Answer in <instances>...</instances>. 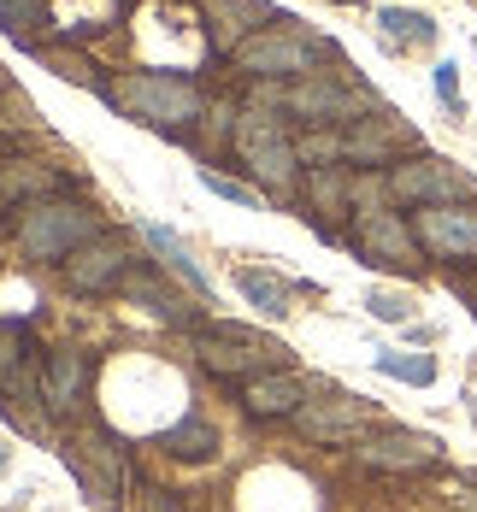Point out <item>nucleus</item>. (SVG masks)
<instances>
[{
    "instance_id": "f257e3e1",
    "label": "nucleus",
    "mask_w": 477,
    "mask_h": 512,
    "mask_svg": "<svg viewBox=\"0 0 477 512\" xmlns=\"http://www.w3.org/2000/svg\"><path fill=\"white\" fill-rule=\"evenodd\" d=\"M106 101L154 130H183L189 118H201V89L183 71H130L118 89H106Z\"/></svg>"
},
{
    "instance_id": "f03ea898",
    "label": "nucleus",
    "mask_w": 477,
    "mask_h": 512,
    "mask_svg": "<svg viewBox=\"0 0 477 512\" xmlns=\"http://www.w3.org/2000/svg\"><path fill=\"white\" fill-rule=\"evenodd\" d=\"M12 236H18V248L30 259H71L77 248L95 242V212L71 201H30L18 206Z\"/></svg>"
},
{
    "instance_id": "7ed1b4c3",
    "label": "nucleus",
    "mask_w": 477,
    "mask_h": 512,
    "mask_svg": "<svg viewBox=\"0 0 477 512\" xmlns=\"http://www.w3.org/2000/svg\"><path fill=\"white\" fill-rule=\"evenodd\" d=\"M201 365L218 371V377H265V371H283L289 365V348L277 336H260L254 324H201Z\"/></svg>"
},
{
    "instance_id": "20e7f679",
    "label": "nucleus",
    "mask_w": 477,
    "mask_h": 512,
    "mask_svg": "<svg viewBox=\"0 0 477 512\" xmlns=\"http://www.w3.org/2000/svg\"><path fill=\"white\" fill-rule=\"evenodd\" d=\"M413 236H419L424 254L448 259V265H477V206H419Z\"/></svg>"
},
{
    "instance_id": "39448f33",
    "label": "nucleus",
    "mask_w": 477,
    "mask_h": 512,
    "mask_svg": "<svg viewBox=\"0 0 477 512\" xmlns=\"http://www.w3.org/2000/svg\"><path fill=\"white\" fill-rule=\"evenodd\" d=\"M65 465H71V477L83 483V495L101 512L118 507L112 495H118V483H124V454H118V442H112L106 430H83V436L65 448Z\"/></svg>"
},
{
    "instance_id": "423d86ee",
    "label": "nucleus",
    "mask_w": 477,
    "mask_h": 512,
    "mask_svg": "<svg viewBox=\"0 0 477 512\" xmlns=\"http://www.w3.org/2000/svg\"><path fill=\"white\" fill-rule=\"evenodd\" d=\"M236 154H242V165L254 171V177H265V183H289L295 177V148H289V136L277 130V118L271 112H242V124H236Z\"/></svg>"
},
{
    "instance_id": "0eeeda50",
    "label": "nucleus",
    "mask_w": 477,
    "mask_h": 512,
    "mask_svg": "<svg viewBox=\"0 0 477 512\" xmlns=\"http://www.w3.org/2000/svg\"><path fill=\"white\" fill-rule=\"evenodd\" d=\"M354 454H360V465H371V471H436V465H442V442L424 436V430H377V436H366Z\"/></svg>"
},
{
    "instance_id": "6e6552de",
    "label": "nucleus",
    "mask_w": 477,
    "mask_h": 512,
    "mask_svg": "<svg viewBox=\"0 0 477 512\" xmlns=\"http://www.w3.org/2000/svg\"><path fill=\"white\" fill-rule=\"evenodd\" d=\"M389 195L407 206H448L466 195V177L448 165V159H413V165H395L389 171Z\"/></svg>"
},
{
    "instance_id": "1a4fd4ad",
    "label": "nucleus",
    "mask_w": 477,
    "mask_h": 512,
    "mask_svg": "<svg viewBox=\"0 0 477 512\" xmlns=\"http://www.w3.org/2000/svg\"><path fill=\"white\" fill-rule=\"evenodd\" d=\"M313 42H301V36H254V42H242L236 48V65L248 71V77H307L318 65Z\"/></svg>"
},
{
    "instance_id": "9d476101",
    "label": "nucleus",
    "mask_w": 477,
    "mask_h": 512,
    "mask_svg": "<svg viewBox=\"0 0 477 512\" xmlns=\"http://www.w3.org/2000/svg\"><path fill=\"white\" fill-rule=\"evenodd\" d=\"M401 148H413V130L395 124V118H383V112H377V118L342 124V136H336V154L354 159V165H389Z\"/></svg>"
},
{
    "instance_id": "9b49d317",
    "label": "nucleus",
    "mask_w": 477,
    "mask_h": 512,
    "mask_svg": "<svg viewBox=\"0 0 477 512\" xmlns=\"http://www.w3.org/2000/svg\"><path fill=\"white\" fill-rule=\"evenodd\" d=\"M354 248L366 265H413L419 236H413V224H401V212H366L354 230Z\"/></svg>"
},
{
    "instance_id": "f8f14e48",
    "label": "nucleus",
    "mask_w": 477,
    "mask_h": 512,
    "mask_svg": "<svg viewBox=\"0 0 477 512\" xmlns=\"http://www.w3.org/2000/svg\"><path fill=\"white\" fill-rule=\"evenodd\" d=\"M124 242H112V236H95L89 248H77V254L65 259V283L77 289V295H101V289H118L124 283Z\"/></svg>"
},
{
    "instance_id": "ddd939ff",
    "label": "nucleus",
    "mask_w": 477,
    "mask_h": 512,
    "mask_svg": "<svg viewBox=\"0 0 477 512\" xmlns=\"http://www.w3.org/2000/svg\"><path fill=\"white\" fill-rule=\"evenodd\" d=\"M289 112H301L307 124H354L366 112V95L342 89V83H301V89H289Z\"/></svg>"
},
{
    "instance_id": "4468645a",
    "label": "nucleus",
    "mask_w": 477,
    "mask_h": 512,
    "mask_svg": "<svg viewBox=\"0 0 477 512\" xmlns=\"http://www.w3.org/2000/svg\"><path fill=\"white\" fill-rule=\"evenodd\" d=\"M301 401H307V383L295 371H265V377L242 383V407L254 418H289V412H301Z\"/></svg>"
},
{
    "instance_id": "2eb2a0df",
    "label": "nucleus",
    "mask_w": 477,
    "mask_h": 512,
    "mask_svg": "<svg viewBox=\"0 0 477 512\" xmlns=\"http://www.w3.org/2000/svg\"><path fill=\"white\" fill-rule=\"evenodd\" d=\"M295 424L307 436H318V442H354V430L371 424V401H360V395L354 401H330V407H313L307 401V407L295 412Z\"/></svg>"
},
{
    "instance_id": "dca6fc26",
    "label": "nucleus",
    "mask_w": 477,
    "mask_h": 512,
    "mask_svg": "<svg viewBox=\"0 0 477 512\" xmlns=\"http://www.w3.org/2000/svg\"><path fill=\"white\" fill-rule=\"evenodd\" d=\"M83 354H71V348H59L48 354V371H42V407L48 412H71L83 401Z\"/></svg>"
},
{
    "instance_id": "f3484780",
    "label": "nucleus",
    "mask_w": 477,
    "mask_h": 512,
    "mask_svg": "<svg viewBox=\"0 0 477 512\" xmlns=\"http://www.w3.org/2000/svg\"><path fill=\"white\" fill-rule=\"evenodd\" d=\"M165 454H171V460H212V454H218V430H212V418L189 412L183 424H171V430H165Z\"/></svg>"
},
{
    "instance_id": "a211bd4d",
    "label": "nucleus",
    "mask_w": 477,
    "mask_h": 512,
    "mask_svg": "<svg viewBox=\"0 0 477 512\" xmlns=\"http://www.w3.org/2000/svg\"><path fill=\"white\" fill-rule=\"evenodd\" d=\"M142 236H148V248L159 254V265H171V271H177V277H183V283H189L195 295H207V289H212L207 271H201V265L189 259V248H183V242H177V236H171L165 224H142Z\"/></svg>"
},
{
    "instance_id": "6ab92c4d",
    "label": "nucleus",
    "mask_w": 477,
    "mask_h": 512,
    "mask_svg": "<svg viewBox=\"0 0 477 512\" xmlns=\"http://www.w3.org/2000/svg\"><path fill=\"white\" fill-rule=\"evenodd\" d=\"M53 189H59V177H53V171H42V165H30V159H24V165H18V159H12V165H0V195H6V201H53Z\"/></svg>"
},
{
    "instance_id": "aec40b11",
    "label": "nucleus",
    "mask_w": 477,
    "mask_h": 512,
    "mask_svg": "<svg viewBox=\"0 0 477 512\" xmlns=\"http://www.w3.org/2000/svg\"><path fill=\"white\" fill-rule=\"evenodd\" d=\"M124 289H130V301H142L148 312L171 318V324H195L189 301H183V295H171V289H159V283H154V271H136V277H124Z\"/></svg>"
},
{
    "instance_id": "412c9836",
    "label": "nucleus",
    "mask_w": 477,
    "mask_h": 512,
    "mask_svg": "<svg viewBox=\"0 0 477 512\" xmlns=\"http://www.w3.org/2000/svg\"><path fill=\"white\" fill-rule=\"evenodd\" d=\"M236 289H242V295H248V301L265 312V318H283V312H289V301H295V289H289L283 277L254 271V265H248V271H236Z\"/></svg>"
},
{
    "instance_id": "4be33fe9",
    "label": "nucleus",
    "mask_w": 477,
    "mask_h": 512,
    "mask_svg": "<svg viewBox=\"0 0 477 512\" xmlns=\"http://www.w3.org/2000/svg\"><path fill=\"white\" fill-rule=\"evenodd\" d=\"M377 24H383V36H389L395 48H430V42H436V24H430L424 12H383Z\"/></svg>"
},
{
    "instance_id": "5701e85b",
    "label": "nucleus",
    "mask_w": 477,
    "mask_h": 512,
    "mask_svg": "<svg viewBox=\"0 0 477 512\" xmlns=\"http://www.w3.org/2000/svg\"><path fill=\"white\" fill-rule=\"evenodd\" d=\"M307 195H313V206H324L330 218L354 201V189H348V177H342L336 165H313V177H307Z\"/></svg>"
},
{
    "instance_id": "b1692460",
    "label": "nucleus",
    "mask_w": 477,
    "mask_h": 512,
    "mask_svg": "<svg viewBox=\"0 0 477 512\" xmlns=\"http://www.w3.org/2000/svg\"><path fill=\"white\" fill-rule=\"evenodd\" d=\"M377 371L383 377H401V383H436V359L430 354H377Z\"/></svg>"
},
{
    "instance_id": "393cba45",
    "label": "nucleus",
    "mask_w": 477,
    "mask_h": 512,
    "mask_svg": "<svg viewBox=\"0 0 477 512\" xmlns=\"http://www.w3.org/2000/svg\"><path fill=\"white\" fill-rule=\"evenodd\" d=\"M42 65H48L53 77H65V83H83V89H101V77H95V65H89L83 53H65V48H42Z\"/></svg>"
},
{
    "instance_id": "a878e982",
    "label": "nucleus",
    "mask_w": 477,
    "mask_h": 512,
    "mask_svg": "<svg viewBox=\"0 0 477 512\" xmlns=\"http://www.w3.org/2000/svg\"><path fill=\"white\" fill-rule=\"evenodd\" d=\"M0 24H6V36L30 42V30L42 24V6L36 0H0Z\"/></svg>"
},
{
    "instance_id": "bb28decb",
    "label": "nucleus",
    "mask_w": 477,
    "mask_h": 512,
    "mask_svg": "<svg viewBox=\"0 0 477 512\" xmlns=\"http://www.w3.org/2000/svg\"><path fill=\"white\" fill-rule=\"evenodd\" d=\"M201 183H207L212 195L236 201V206H260V189H242V183H230V177H218V171H201Z\"/></svg>"
},
{
    "instance_id": "cd10ccee",
    "label": "nucleus",
    "mask_w": 477,
    "mask_h": 512,
    "mask_svg": "<svg viewBox=\"0 0 477 512\" xmlns=\"http://www.w3.org/2000/svg\"><path fill=\"white\" fill-rule=\"evenodd\" d=\"M366 307H371V318H383V324H401V318H407V301H401V295H389V289H371L366 295Z\"/></svg>"
},
{
    "instance_id": "c85d7f7f",
    "label": "nucleus",
    "mask_w": 477,
    "mask_h": 512,
    "mask_svg": "<svg viewBox=\"0 0 477 512\" xmlns=\"http://www.w3.org/2000/svg\"><path fill=\"white\" fill-rule=\"evenodd\" d=\"M436 95H442V106H448L454 118L466 112V106H460V71H454V65H436Z\"/></svg>"
},
{
    "instance_id": "c756f323",
    "label": "nucleus",
    "mask_w": 477,
    "mask_h": 512,
    "mask_svg": "<svg viewBox=\"0 0 477 512\" xmlns=\"http://www.w3.org/2000/svg\"><path fill=\"white\" fill-rule=\"evenodd\" d=\"M436 507L442 512H477V483H448Z\"/></svg>"
},
{
    "instance_id": "7c9ffc66",
    "label": "nucleus",
    "mask_w": 477,
    "mask_h": 512,
    "mask_svg": "<svg viewBox=\"0 0 477 512\" xmlns=\"http://www.w3.org/2000/svg\"><path fill=\"white\" fill-rule=\"evenodd\" d=\"M136 512H183L171 495H159V489H142V501H136Z\"/></svg>"
},
{
    "instance_id": "2f4dec72",
    "label": "nucleus",
    "mask_w": 477,
    "mask_h": 512,
    "mask_svg": "<svg viewBox=\"0 0 477 512\" xmlns=\"http://www.w3.org/2000/svg\"><path fill=\"white\" fill-rule=\"evenodd\" d=\"M0 465H6V448H0Z\"/></svg>"
}]
</instances>
